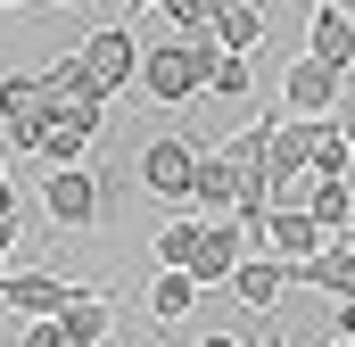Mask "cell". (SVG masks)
Segmentation results:
<instances>
[{"label": "cell", "mask_w": 355, "mask_h": 347, "mask_svg": "<svg viewBox=\"0 0 355 347\" xmlns=\"http://www.w3.org/2000/svg\"><path fill=\"white\" fill-rule=\"evenodd\" d=\"M223 50H215V33L198 25V33H166V42H149L141 50V67H132V83L149 91L157 108H190L198 91H207V67H215Z\"/></svg>", "instance_id": "6da1fadb"}, {"label": "cell", "mask_w": 355, "mask_h": 347, "mask_svg": "<svg viewBox=\"0 0 355 347\" xmlns=\"http://www.w3.org/2000/svg\"><path fill=\"white\" fill-rule=\"evenodd\" d=\"M42 207H50L58 232H91V223L107 215V190H99L91 166H50V174H42Z\"/></svg>", "instance_id": "7a4b0ae2"}, {"label": "cell", "mask_w": 355, "mask_h": 347, "mask_svg": "<svg viewBox=\"0 0 355 347\" xmlns=\"http://www.w3.org/2000/svg\"><path fill=\"white\" fill-rule=\"evenodd\" d=\"M75 58H83V75L99 99H116V91H132V67H141V50H132V25H91L83 42H75Z\"/></svg>", "instance_id": "3957f363"}, {"label": "cell", "mask_w": 355, "mask_h": 347, "mask_svg": "<svg viewBox=\"0 0 355 347\" xmlns=\"http://www.w3.org/2000/svg\"><path fill=\"white\" fill-rule=\"evenodd\" d=\"M190 174H198V141H182V133H157L141 149V190L166 207H190Z\"/></svg>", "instance_id": "277c9868"}, {"label": "cell", "mask_w": 355, "mask_h": 347, "mask_svg": "<svg viewBox=\"0 0 355 347\" xmlns=\"http://www.w3.org/2000/svg\"><path fill=\"white\" fill-rule=\"evenodd\" d=\"M240 257H248V240H240V223H232V215H215V223H198V240H190V264H182V273H190L198 289H223Z\"/></svg>", "instance_id": "5b68a950"}, {"label": "cell", "mask_w": 355, "mask_h": 347, "mask_svg": "<svg viewBox=\"0 0 355 347\" xmlns=\"http://www.w3.org/2000/svg\"><path fill=\"white\" fill-rule=\"evenodd\" d=\"M240 174L215 141H198V174H190V198H198V223H215V215H232V198H240Z\"/></svg>", "instance_id": "8992f818"}, {"label": "cell", "mask_w": 355, "mask_h": 347, "mask_svg": "<svg viewBox=\"0 0 355 347\" xmlns=\"http://www.w3.org/2000/svg\"><path fill=\"white\" fill-rule=\"evenodd\" d=\"M306 58L331 67V75H347V67H355V17L339 8V0L314 8V25H306Z\"/></svg>", "instance_id": "52a82bcc"}, {"label": "cell", "mask_w": 355, "mask_h": 347, "mask_svg": "<svg viewBox=\"0 0 355 347\" xmlns=\"http://www.w3.org/2000/svg\"><path fill=\"white\" fill-rule=\"evenodd\" d=\"M223 289H232L248 314H272V306H281V289H289V264H281V257H257V248H248V257L232 264V281H223Z\"/></svg>", "instance_id": "ba28073f"}, {"label": "cell", "mask_w": 355, "mask_h": 347, "mask_svg": "<svg viewBox=\"0 0 355 347\" xmlns=\"http://www.w3.org/2000/svg\"><path fill=\"white\" fill-rule=\"evenodd\" d=\"M67 289H75V281H58V273H0V314H17V323L58 314V306H67Z\"/></svg>", "instance_id": "9c48e42d"}, {"label": "cell", "mask_w": 355, "mask_h": 347, "mask_svg": "<svg viewBox=\"0 0 355 347\" xmlns=\"http://www.w3.org/2000/svg\"><path fill=\"white\" fill-rule=\"evenodd\" d=\"M289 281H297V289H322V298H355V248L347 240H322L314 257L289 264Z\"/></svg>", "instance_id": "30bf717a"}, {"label": "cell", "mask_w": 355, "mask_h": 347, "mask_svg": "<svg viewBox=\"0 0 355 347\" xmlns=\"http://www.w3.org/2000/svg\"><path fill=\"white\" fill-rule=\"evenodd\" d=\"M339 83H347V75H331V67H314V58H297V67L281 75V99H289L297 116H331V108H339Z\"/></svg>", "instance_id": "8fae6325"}, {"label": "cell", "mask_w": 355, "mask_h": 347, "mask_svg": "<svg viewBox=\"0 0 355 347\" xmlns=\"http://www.w3.org/2000/svg\"><path fill=\"white\" fill-rule=\"evenodd\" d=\"M207 33H215V50H232V58H257V50H265V8H257V0H232L223 17H207Z\"/></svg>", "instance_id": "7c38bea8"}, {"label": "cell", "mask_w": 355, "mask_h": 347, "mask_svg": "<svg viewBox=\"0 0 355 347\" xmlns=\"http://www.w3.org/2000/svg\"><path fill=\"white\" fill-rule=\"evenodd\" d=\"M50 323H58L67 339H91V347H99L107 323H116V306H107V289H67V306H58Z\"/></svg>", "instance_id": "4fadbf2b"}, {"label": "cell", "mask_w": 355, "mask_h": 347, "mask_svg": "<svg viewBox=\"0 0 355 347\" xmlns=\"http://www.w3.org/2000/svg\"><path fill=\"white\" fill-rule=\"evenodd\" d=\"M297 207H306V215L322 223V240H339V232L355 223V198H347V182H306V190H297Z\"/></svg>", "instance_id": "5bb4252c"}, {"label": "cell", "mask_w": 355, "mask_h": 347, "mask_svg": "<svg viewBox=\"0 0 355 347\" xmlns=\"http://www.w3.org/2000/svg\"><path fill=\"white\" fill-rule=\"evenodd\" d=\"M0 116H50V124H58V99L42 91V75L17 67V75H0Z\"/></svg>", "instance_id": "9a60e30c"}, {"label": "cell", "mask_w": 355, "mask_h": 347, "mask_svg": "<svg viewBox=\"0 0 355 347\" xmlns=\"http://www.w3.org/2000/svg\"><path fill=\"white\" fill-rule=\"evenodd\" d=\"M190 306H198V281H190V273H157V281H149V314H157V323H182Z\"/></svg>", "instance_id": "2e32d148"}, {"label": "cell", "mask_w": 355, "mask_h": 347, "mask_svg": "<svg viewBox=\"0 0 355 347\" xmlns=\"http://www.w3.org/2000/svg\"><path fill=\"white\" fill-rule=\"evenodd\" d=\"M190 240H198V215H174V223L157 232V273H182V264H190Z\"/></svg>", "instance_id": "e0dca14e"}, {"label": "cell", "mask_w": 355, "mask_h": 347, "mask_svg": "<svg viewBox=\"0 0 355 347\" xmlns=\"http://www.w3.org/2000/svg\"><path fill=\"white\" fill-rule=\"evenodd\" d=\"M272 124H281V116H257V124H240V133H232V141H215V149H223L232 166H257V158H265V141H272Z\"/></svg>", "instance_id": "ac0fdd59"}, {"label": "cell", "mask_w": 355, "mask_h": 347, "mask_svg": "<svg viewBox=\"0 0 355 347\" xmlns=\"http://www.w3.org/2000/svg\"><path fill=\"white\" fill-rule=\"evenodd\" d=\"M248 83H257V67H248V58H232V50L207 67V91H215V99H248Z\"/></svg>", "instance_id": "d6986e66"}, {"label": "cell", "mask_w": 355, "mask_h": 347, "mask_svg": "<svg viewBox=\"0 0 355 347\" xmlns=\"http://www.w3.org/2000/svg\"><path fill=\"white\" fill-rule=\"evenodd\" d=\"M83 133H75V124H50V133H42V149H33V158H42V166H83Z\"/></svg>", "instance_id": "ffe728a7"}, {"label": "cell", "mask_w": 355, "mask_h": 347, "mask_svg": "<svg viewBox=\"0 0 355 347\" xmlns=\"http://www.w3.org/2000/svg\"><path fill=\"white\" fill-rule=\"evenodd\" d=\"M157 8H166L174 33H198V25H207V0H157Z\"/></svg>", "instance_id": "44dd1931"}, {"label": "cell", "mask_w": 355, "mask_h": 347, "mask_svg": "<svg viewBox=\"0 0 355 347\" xmlns=\"http://www.w3.org/2000/svg\"><path fill=\"white\" fill-rule=\"evenodd\" d=\"M17 347H67V331H58L50 314H33V323H25V339H17Z\"/></svg>", "instance_id": "7402d4cb"}, {"label": "cell", "mask_w": 355, "mask_h": 347, "mask_svg": "<svg viewBox=\"0 0 355 347\" xmlns=\"http://www.w3.org/2000/svg\"><path fill=\"white\" fill-rule=\"evenodd\" d=\"M331 306H339V314H331V331H339V339L355 347V298H331Z\"/></svg>", "instance_id": "603a6c76"}, {"label": "cell", "mask_w": 355, "mask_h": 347, "mask_svg": "<svg viewBox=\"0 0 355 347\" xmlns=\"http://www.w3.org/2000/svg\"><path fill=\"white\" fill-rule=\"evenodd\" d=\"M331 124H339V141H347V158H355V99H339V108H331Z\"/></svg>", "instance_id": "cb8c5ba5"}, {"label": "cell", "mask_w": 355, "mask_h": 347, "mask_svg": "<svg viewBox=\"0 0 355 347\" xmlns=\"http://www.w3.org/2000/svg\"><path fill=\"white\" fill-rule=\"evenodd\" d=\"M17 240H25V223H17V215H0V257H8Z\"/></svg>", "instance_id": "d4e9b609"}, {"label": "cell", "mask_w": 355, "mask_h": 347, "mask_svg": "<svg viewBox=\"0 0 355 347\" xmlns=\"http://www.w3.org/2000/svg\"><path fill=\"white\" fill-rule=\"evenodd\" d=\"M0 215H17V182H8V166H0ZM25 223V215H17Z\"/></svg>", "instance_id": "484cf974"}, {"label": "cell", "mask_w": 355, "mask_h": 347, "mask_svg": "<svg viewBox=\"0 0 355 347\" xmlns=\"http://www.w3.org/2000/svg\"><path fill=\"white\" fill-rule=\"evenodd\" d=\"M198 347H248V339H232V331H207V339H198Z\"/></svg>", "instance_id": "4316f807"}, {"label": "cell", "mask_w": 355, "mask_h": 347, "mask_svg": "<svg viewBox=\"0 0 355 347\" xmlns=\"http://www.w3.org/2000/svg\"><path fill=\"white\" fill-rule=\"evenodd\" d=\"M265 347H289V339H281V331H272V314H265Z\"/></svg>", "instance_id": "83f0119b"}, {"label": "cell", "mask_w": 355, "mask_h": 347, "mask_svg": "<svg viewBox=\"0 0 355 347\" xmlns=\"http://www.w3.org/2000/svg\"><path fill=\"white\" fill-rule=\"evenodd\" d=\"M223 8H232V0H207V17H223Z\"/></svg>", "instance_id": "f1b7e54d"}, {"label": "cell", "mask_w": 355, "mask_h": 347, "mask_svg": "<svg viewBox=\"0 0 355 347\" xmlns=\"http://www.w3.org/2000/svg\"><path fill=\"white\" fill-rule=\"evenodd\" d=\"M124 8H157V0H124Z\"/></svg>", "instance_id": "f546056e"}, {"label": "cell", "mask_w": 355, "mask_h": 347, "mask_svg": "<svg viewBox=\"0 0 355 347\" xmlns=\"http://www.w3.org/2000/svg\"><path fill=\"white\" fill-rule=\"evenodd\" d=\"M339 240H347V248H355V223H347V232H339Z\"/></svg>", "instance_id": "4dcf8cb0"}, {"label": "cell", "mask_w": 355, "mask_h": 347, "mask_svg": "<svg viewBox=\"0 0 355 347\" xmlns=\"http://www.w3.org/2000/svg\"><path fill=\"white\" fill-rule=\"evenodd\" d=\"M0 8H25V0H0Z\"/></svg>", "instance_id": "1f68e13d"}, {"label": "cell", "mask_w": 355, "mask_h": 347, "mask_svg": "<svg viewBox=\"0 0 355 347\" xmlns=\"http://www.w3.org/2000/svg\"><path fill=\"white\" fill-rule=\"evenodd\" d=\"M50 8H75V0H50Z\"/></svg>", "instance_id": "d6a6232c"}, {"label": "cell", "mask_w": 355, "mask_h": 347, "mask_svg": "<svg viewBox=\"0 0 355 347\" xmlns=\"http://www.w3.org/2000/svg\"><path fill=\"white\" fill-rule=\"evenodd\" d=\"M67 347H91V339H67Z\"/></svg>", "instance_id": "836d02e7"}, {"label": "cell", "mask_w": 355, "mask_h": 347, "mask_svg": "<svg viewBox=\"0 0 355 347\" xmlns=\"http://www.w3.org/2000/svg\"><path fill=\"white\" fill-rule=\"evenodd\" d=\"M0 273H8V257H0Z\"/></svg>", "instance_id": "e575fe53"}, {"label": "cell", "mask_w": 355, "mask_h": 347, "mask_svg": "<svg viewBox=\"0 0 355 347\" xmlns=\"http://www.w3.org/2000/svg\"><path fill=\"white\" fill-rule=\"evenodd\" d=\"M331 347H347V339H331Z\"/></svg>", "instance_id": "d590c367"}, {"label": "cell", "mask_w": 355, "mask_h": 347, "mask_svg": "<svg viewBox=\"0 0 355 347\" xmlns=\"http://www.w3.org/2000/svg\"><path fill=\"white\" fill-rule=\"evenodd\" d=\"M314 8H322V0H314Z\"/></svg>", "instance_id": "8d00e7d4"}]
</instances>
